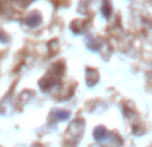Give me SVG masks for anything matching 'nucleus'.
<instances>
[{
	"mask_svg": "<svg viewBox=\"0 0 152 147\" xmlns=\"http://www.w3.org/2000/svg\"><path fill=\"white\" fill-rule=\"evenodd\" d=\"M26 23L28 24L29 27H37L40 23H42V16H40V13L34 12L26 19Z\"/></svg>",
	"mask_w": 152,
	"mask_h": 147,
	"instance_id": "nucleus-3",
	"label": "nucleus"
},
{
	"mask_svg": "<svg viewBox=\"0 0 152 147\" xmlns=\"http://www.w3.org/2000/svg\"><path fill=\"white\" fill-rule=\"evenodd\" d=\"M97 80H99V75H97V72L92 68L87 70V84H88L89 87H92L97 83Z\"/></svg>",
	"mask_w": 152,
	"mask_h": 147,
	"instance_id": "nucleus-4",
	"label": "nucleus"
},
{
	"mask_svg": "<svg viewBox=\"0 0 152 147\" xmlns=\"http://www.w3.org/2000/svg\"><path fill=\"white\" fill-rule=\"evenodd\" d=\"M53 116H55L58 121H66V119L69 118V112L68 111H63V110H56L53 112Z\"/></svg>",
	"mask_w": 152,
	"mask_h": 147,
	"instance_id": "nucleus-5",
	"label": "nucleus"
},
{
	"mask_svg": "<svg viewBox=\"0 0 152 147\" xmlns=\"http://www.w3.org/2000/svg\"><path fill=\"white\" fill-rule=\"evenodd\" d=\"M83 131H84V121L83 119H76L74 123L68 127V130L66 131L68 142L72 143V145L77 143L79 140H80L81 135H83Z\"/></svg>",
	"mask_w": 152,
	"mask_h": 147,
	"instance_id": "nucleus-1",
	"label": "nucleus"
},
{
	"mask_svg": "<svg viewBox=\"0 0 152 147\" xmlns=\"http://www.w3.org/2000/svg\"><path fill=\"white\" fill-rule=\"evenodd\" d=\"M94 137H95V139H96V140L103 142V140H105V139H108V138H110V132L107 131V129H105V127L100 126V127H96V129H95Z\"/></svg>",
	"mask_w": 152,
	"mask_h": 147,
	"instance_id": "nucleus-2",
	"label": "nucleus"
},
{
	"mask_svg": "<svg viewBox=\"0 0 152 147\" xmlns=\"http://www.w3.org/2000/svg\"><path fill=\"white\" fill-rule=\"evenodd\" d=\"M102 12H103V15H104L105 18H108V16L111 15V5H110V3H108L107 0H104V3H103Z\"/></svg>",
	"mask_w": 152,
	"mask_h": 147,
	"instance_id": "nucleus-6",
	"label": "nucleus"
}]
</instances>
